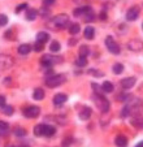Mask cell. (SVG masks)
Masks as SVG:
<instances>
[{
    "mask_svg": "<svg viewBox=\"0 0 143 147\" xmlns=\"http://www.w3.org/2000/svg\"><path fill=\"white\" fill-rule=\"evenodd\" d=\"M56 133V128L52 125L38 124L34 126V134L36 137H52Z\"/></svg>",
    "mask_w": 143,
    "mask_h": 147,
    "instance_id": "6da1fadb",
    "label": "cell"
},
{
    "mask_svg": "<svg viewBox=\"0 0 143 147\" xmlns=\"http://www.w3.org/2000/svg\"><path fill=\"white\" fill-rule=\"evenodd\" d=\"M94 98V103H95V106L98 107L100 112H108L109 111V102H108L107 98H104L102 95V92H94L92 95Z\"/></svg>",
    "mask_w": 143,
    "mask_h": 147,
    "instance_id": "7a4b0ae2",
    "label": "cell"
},
{
    "mask_svg": "<svg viewBox=\"0 0 143 147\" xmlns=\"http://www.w3.org/2000/svg\"><path fill=\"white\" fill-rule=\"evenodd\" d=\"M65 82V76L63 74H53L47 77L46 80V86L50 87V89H55V87H59L60 85Z\"/></svg>",
    "mask_w": 143,
    "mask_h": 147,
    "instance_id": "3957f363",
    "label": "cell"
},
{
    "mask_svg": "<svg viewBox=\"0 0 143 147\" xmlns=\"http://www.w3.org/2000/svg\"><path fill=\"white\" fill-rule=\"evenodd\" d=\"M63 57L59 56H52V55H43L40 59V64L43 67H53L56 64H61L63 63Z\"/></svg>",
    "mask_w": 143,
    "mask_h": 147,
    "instance_id": "277c9868",
    "label": "cell"
},
{
    "mask_svg": "<svg viewBox=\"0 0 143 147\" xmlns=\"http://www.w3.org/2000/svg\"><path fill=\"white\" fill-rule=\"evenodd\" d=\"M105 46H107L108 51H109V52H112L113 55H118V53L121 52L120 45H118V43L112 38V36H107V38H105Z\"/></svg>",
    "mask_w": 143,
    "mask_h": 147,
    "instance_id": "5b68a950",
    "label": "cell"
},
{
    "mask_svg": "<svg viewBox=\"0 0 143 147\" xmlns=\"http://www.w3.org/2000/svg\"><path fill=\"white\" fill-rule=\"evenodd\" d=\"M22 113H24L25 117H28V119H35V117H38L40 115V108L36 106H29L26 108H24Z\"/></svg>",
    "mask_w": 143,
    "mask_h": 147,
    "instance_id": "8992f818",
    "label": "cell"
},
{
    "mask_svg": "<svg viewBox=\"0 0 143 147\" xmlns=\"http://www.w3.org/2000/svg\"><path fill=\"white\" fill-rule=\"evenodd\" d=\"M53 24H55L56 28L59 29H63V28H66L69 25V16L68 14H59L53 18Z\"/></svg>",
    "mask_w": 143,
    "mask_h": 147,
    "instance_id": "52a82bcc",
    "label": "cell"
},
{
    "mask_svg": "<svg viewBox=\"0 0 143 147\" xmlns=\"http://www.w3.org/2000/svg\"><path fill=\"white\" fill-rule=\"evenodd\" d=\"M13 65V59L8 55H0V72L9 69Z\"/></svg>",
    "mask_w": 143,
    "mask_h": 147,
    "instance_id": "ba28073f",
    "label": "cell"
},
{
    "mask_svg": "<svg viewBox=\"0 0 143 147\" xmlns=\"http://www.w3.org/2000/svg\"><path fill=\"white\" fill-rule=\"evenodd\" d=\"M139 13H140V8L138 5H134L126 12V20L127 21H135L139 17Z\"/></svg>",
    "mask_w": 143,
    "mask_h": 147,
    "instance_id": "9c48e42d",
    "label": "cell"
},
{
    "mask_svg": "<svg viewBox=\"0 0 143 147\" xmlns=\"http://www.w3.org/2000/svg\"><path fill=\"white\" fill-rule=\"evenodd\" d=\"M127 47H129L130 51L138 52V51H140L143 48V43L140 39H133V40H130L129 43H127Z\"/></svg>",
    "mask_w": 143,
    "mask_h": 147,
    "instance_id": "30bf717a",
    "label": "cell"
},
{
    "mask_svg": "<svg viewBox=\"0 0 143 147\" xmlns=\"http://www.w3.org/2000/svg\"><path fill=\"white\" fill-rule=\"evenodd\" d=\"M135 82H137V78L135 77H126L121 81V87L125 90L132 89V87L135 85Z\"/></svg>",
    "mask_w": 143,
    "mask_h": 147,
    "instance_id": "8fae6325",
    "label": "cell"
},
{
    "mask_svg": "<svg viewBox=\"0 0 143 147\" xmlns=\"http://www.w3.org/2000/svg\"><path fill=\"white\" fill-rule=\"evenodd\" d=\"M90 12H92L91 7L86 5V7H80V8H76L74 12H73V14H74V17H83L85 14L90 13Z\"/></svg>",
    "mask_w": 143,
    "mask_h": 147,
    "instance_id": "7c38bea8",
    "label": "cell"
},
{
    "mask_svg": "<svg viewBox=\"0 0 143 147\" xmlns=\"http://www.w3.org/2000/svg\"><path fill=\"white\" fill-rule=\"evenodd\" d=\"M68 100V96H66V94H63V92H59V94H56L55 96H53V104L55 106H61V104H64V103Z\"/></svg>",
    "mask_w": 143,
    "mask_h": 147,
    "instance_id": "4fadbf2b",
    "label": "cell"
},
{
    "mask_svg": "<svg viewBox=\"0 0 143 147\" xmlns=\"http://www.w3.org/2000/svg\"><path fill=\"white\" fill-rule=\"evenodd\" d=\"M115 143H116V146L125 147V146H127V138L125 136H122V134H118L115 138Z\"/></svg>",
    "mask_w": 143,
    "mask_h": 147,
    "instance_id": "5bb4252c",
    "label": "cell"
},
{
    "mask_svg": "<svg viewBox=\"0 0 143 147\" xmlns=\"http://www.w3.org/2000/svg\"><path fill=\"white\" fill-rule=\"evenodd\" d=\"M78 116H80L82 120H85V121H87V120L91 117V108H88V107H83V108L80 111V113H78Z\"/></svg>",
    "mask_w": 143,
    "mask_h": 147,
    "instance_id": "9a60e30c",
    "label": "cell"
},
{
    "mask_svg": "<svg viewBox=\"0 0 143 147\" xmlns=\"http://www.w3.org/2000/svg\"><path fill=\"white\" fill-rule=\"evenodd\" d=\"M36 17H38V11H36V9L29 8L28 11H26V20H28V21H34Z\"/></svg>",
    "mask_w": 143,
    "mask_h": 147,
    "instance_id": "2e32d148",
    "label": "cell"
},
{
    "mask_svg": "<svg viewBox=\"0 0 143 147\" xmlns=\"http://www.w3.org/2000/svg\"><path fill=\"white\" fill-rule=\"evenodd\" d=\"M83 35H85V38L88 39V40L94 39V36H95V29H94L92 26H87V28L85 29V33H83Z\"/></svg>",
    "mask_w": 143,
    "mask_h": 147,
    "instance_id": "e0dca14e",
    "label": "cell"
},
{
    "mask_svg": "<svg viewBox=\"0 0 143 147\" xmlns=\"http://www.w3.org/2000/svg\"><path fill=\"white\" fill-rule=\"evenodd\" d=\"M20 55H29L31 51V46L30 45H21L18 48H17Z\"/></svg>",
    "mask_w": 143,
    "mask_h": 147,
    "instance_id": "ac0fdd59",
    "label": "cell"
},
{
    "mask_svg": "<svg viewBox=\"0 0 143 147\" xmlns=\"http://www.w3.org/2000/svg\"><path fill=\"white\" fill-rule=\"evenodd\" d=\"M48 39H50V35H48V33H46V31H39V33L36 34V40L38 42L46 43Z\"/></svg>",
    "mask_w": 143,
    "mask_h": 147,
    "instance_id": "d6986e66",
    "label": "cell"
},
{
    "mask_svg": "<svg viewBox=\"0 0 143 147\" xmlns=\"http://www.w3.org/2000/svg\"><path fill=\"white\" fill-rule=\"evenodd\" d=\"M1 113L5 115V116H12V115L14 113V108L12 106L4 104V106H1Z\"/></svg>",
    "mask_w": 143,
    "mask_h": 147,
    "instance_id": "ffe728a7",
    "label": "cell"
},
{
    "mask_svg": "<svg viewBox=\"0 0 143 147\" xmlns=\"http://www.w3.org/2000/svg\"><path fill=\"white\" fill-rule=\"evenodd\" d=\"M102 90L104 92H112L113 90H115V86H113L112 82H109V81H105V82H103V85H102Z\"/></svg>",
    "mask_w": 143,
    "mask_h": 147,
    "instance_id": "44dd1931",
    "label": "cell"
},
{
    "mask_svg": "<svg viewBox=\"0 0 143 147\" xmlns=\"http://www.w3.org/2000/svg\"><path fill=\"white\" fill-rule=\"evenodd\" d=\"M44 90L43 89H40V87H38V89H35L34 90V94H33V98L35 100H42L44 98Z\"/></svg>",
    "mask_w": 143,
    "mask_h": 147,
    "instance_id": "7402d4cb",
    "label": "cell"
},
{
    "mask_svg": "<svg viewBox=\"0 0 143 147\" xmlns=\"http://www.w3.org/2000/svg\"><path fill=\"white\" fill-rule=\"evenodd\" d=\"M68 26H69V33H70L72 35L78 34L80 30H81V26L78 25V24H70V25H68Z\"/></svg>",
    "mask_w": 143,
    "mask_h": 147,
    "instance_id": "603a6c76",
    "label": "cell"
},
{
    "mask_svg": "<svg viewBox=\"0 0 143 147\" xmlns=\"http://www.w3.org/2000/svg\"><path fill=\"white\" fill-rule=\"evenodd\" d=\"M112 70H113V73L117 74V76L121 74V73L124 72V65H122L121 63H116V64L112 67Z\"/></svg>",
    "mask_w": 143,
    "mask_h": 147,
    "instance_id": "cb8c5ba5",
    "label": "cell"
},
{
    "mask_svg": "<svg viewBox=\"0 0 143 147\" xmlns=\"http://www.w3.org/2000/svg\"><path fill=\"white\" fill-rule=\"evenodd\" d=\"M61 46H60V42L57 40H52L50 45V51L51 52H57V51H60Z\"/></svg>",
    "mask_w": 143,
    "mask_h": 147,
    "instance_id": "d4e9b609",
    "label": "cell"
},
{
    "mask_svg": "<svg viewBox=\"0 0 143 147\" xmlns=\"http://www.w3.org/2000/svg\"><path fill=\"white\" fill-rule=\"evenodd\" d=\"M90 53V48L87 46H81L80 50H78V55L83 56V57H87V55Z\"/></svg>",
    "mask_w": 143,
    "mask_h": 147,
    "instance_id": "484cf974",
    "label": "cell"
},
{
    "mask_svg": "<svg viewBox=\"0 0 143 147\" xmlns=\"http://www.w3.org/2000/svg\"><path fill=\"white\" fill-rule=\"evenodd\" d=\"M76 65H77V67H81V68L86 67V65H87V59L83 57V56H80V57L76 60Z\"/></svg>",
    "mask_w": 143,
    "mask_h": 147,
    "instance_id": "4316f807",
    "label": "cell"
},
{
    "mask_svg": "<svg viewBox=\"0 0 143 147\" xmlns=\"http://www.w3.org/2000/svg\"><path fill=\"white\" fill-rule=\"evenodd\" d=\"M132 125H134L135 128H142V119L140 117H133L132 120Z\"/></svg>",
    "mask_w": 143,
    "mask_h": 147,
    "instance_id": "83f0119b",
    "label": "cell"
},
{
    "mask_svg": "<svg viewBox=\"0 0 143 147\" xmlns=\"http://www.w3.org/2000/svg\"><path fill=\"white\" fill-rule=\"evenodd\" d=\"M14 134L17 137H25L26 136V130L24 128H16L14 129Z\"/></svg>",
    "mask_w": 143,
    "mask_h": 147,
    "instance_id": "f1b7e54d",
    "label": "cell"
},
{
    "mask_svg": "<svg viewBox=\"0 0 143 147\" xmlns=\"http://www.w3.org/2000/svg\"><path fill=\"white\" fill-rule=\"evenodd\" d=\"M34 50L36 51V52H40V51L44 50V43H42V42H38L36 40V43L34 45Z\"/></svg>",
    "mask_w": 143,
    "mask_h": 147,
    "instance_id": "f546056e",
    "label": "cell"
},
{
    "mask_svg": "<svg viewBox=\"0 0 143 147\" xmlns=\"http://www.w3.org/2000/svg\"><path fill=\"white\" fill-rule=\"evenodd\" d=\"M5 38L7 39H11V40H14V39H16V34H14L13 30H8L5 33Z\"/></svg>",
    "mask_w": 143,
    "mask_h": 147,
    "instance_id": "4dcf8cb0",
    "label": "cell"
},
{
    "mask_svg": "<svg viewBox=\"0 0 143 147\" xmlns=\"http://www.w3.org/2000/svg\"><path fill=\"white\" fill-rule=\"evenodd\" d=\"M8 130V124L0 120V133H5Z\"/></svg>",
    "mask_w": 143,
    "mask_h": 147,
    "instance_id": "1f68e13d",
    "label": "cell"
},
{
    "mask_svg": "<svg viewBox=\"0 0 143 147\" xmlns=\"http://www.w3.org/2000/svg\"><path fill=\"white\" fill-rule=\"evenodd\" d=\"M8 24V17L5 14H0V26H5Z\"/></svg>",
    "mask_w": 143,
    "mask_h": 147,
    "instance_id": "d6a6232c",
    "label": "cell"
},
{
    "mask_svg": "<svg viewBox=\"0 0 143 147\" xmlns=\"http://www.w3.org/2000/svg\"><path fill=\"white\" fill-rule=\"evenodd\" d=\"M26 8H28V4H25V3L20 4V5L16 8V13H21V12L24 11V9H26Z\"/></svg>",
    "mask_w": 143,
    "mask_h": 147,
    "instance_id": "836d02e7",
    "label": "cell"
},
{
    "mask_svg": "<svg viewBox=\"0 0 143 147\" xmlns=\"http://www.w3.org/2000/svg\"><path fill=\"white\" fill-rule=\"evenodd\" d=\"M88 73H90V74L96 76V77H103V76H104V73H103V72H98L96 69H91Z\"/></svg>",
    "mask_w": 143,
    "mask_h": 147,
    "instance_id": "e575fe53",
    "label": "cell"
},
{
    "mask_svg": "<svg viewBox=\"0 0 143 147\" xmlns=\"http://www.w3.org/2000/svg\"><path fill=\"white\" fill-rule=\"evenodd\" d=\"M5 104V96H3V95H0V107L4 106Z\"/></svg>",
    "mask_w": 143,
    "mask_h": 147,
    "instance_id": "d590c367",
    "label": "cell"
},
{
    "mask_svg": "<svg viewBox=\"0 0 143 147\" xmlns=\"http://www.w3.org/2000/svg\"><path fill=\"white\" fill-rule=\"evenodd\" d=\"M53 1H55V0H43V4L44 5H51Z\"/></svg>",
    "mask_w": 143,
    "mask_h": 147,
    "instance_id": "8d00e7d4",
    "label": "cell"
},
{
    "mask_svg": "<svg viewBox=\"0 0 143 147\" xmlns=\"http://www.w3.org/2000/svg\"><path fill=\"white\" fill-rule=\"evenodd\" d=\"M76 43H77V39H76V38H73L72 40H69V42H68V45H69V46H74Z\"/></svg>",
    "mask_w": 143,
    "mask_h": 147,
    "instance_id": "74e56055",
    "label": "cell"
},
{
    "mask_svg": "<svg viewBox=\"0 0 143 147\" xmlns=\"http://www.w3.org/2000/svg\"><path fill=\"white\" fill-rule=\"evenodd\" d=\"M100 20H103V21H105L107 20V14L103 12V13H100Z\"/></svg>",
    "mask_w": 143,
    "mask_h": 147,
    "instance_id": "f35d334b",
    "label": "cell"
},
{
    "mask_svg": "<svg viewBox=\"0 0 143 147\" xmlns=\"http://www.w3.org/2000/svg\"><path fill=\"white\" fill-rule=\"evenodd\" d=\"M9 82H11V78H5V81H4V83H5V85H7V83H9Z\"/></svg>",
    "mask_w": 143,
    "mask_h": 147,
    "instance_id": "ab89813d",
    "label": "cell"
}]
</instances>
